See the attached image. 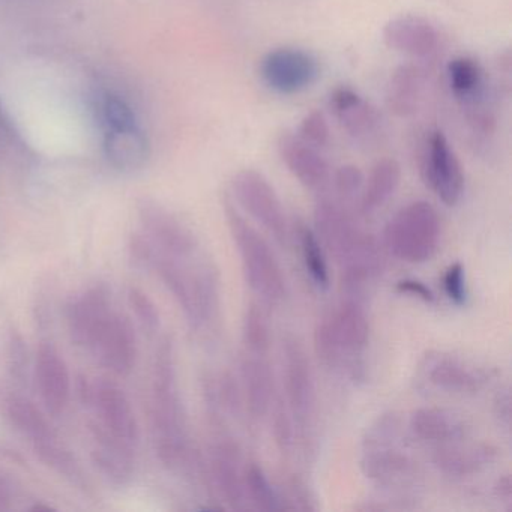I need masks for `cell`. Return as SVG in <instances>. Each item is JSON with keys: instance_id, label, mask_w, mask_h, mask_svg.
Segmentation results:
<instances>
[{"instance_id": "5", "label": "cell", "mask_w": 512, "mask_h": 512, "mask_svg": "<svg viewBox=\"0 0 512 512\" xmlns=\"http://www.w3.org/2000/svg\"><path fill=\"white\" fill-rule=\"evenodd\" d=\"M370 340V322L364 305L346 299L314 332V349L323 364L356 379L362 371L359 356Z\"/></svg>"}, {"instance_id": "15", "label": "cell", "mask_w": 512, "mask_h": 512, "mask_svg": "<svg viewBox=\"0 0 512 512\" xmlns=\"http://www.w3.org/2000/svg\"><path fill=\"white\" fill-rule=\"evenodd\" d=\"M98 364L116 376H125L136 364L137 340L127 317L113 311L89 343Z\"/></svg>"}, {"instance_id": "3", "label": "cell", "mask_w": 512, "mask_h": 512, "mask_svg": "<svg viewBox=\"0 0 512 512\" xmlns=\"http://www.w3.org/2000/svg\"><path fill=\"white\" fill-rule=\"evenodd\" d=\"M152 427L161 463L179 467L188 455L187 421L179 392L175 346L164 338L157 350L152 379Z\"/></svg>"}, {"instance_id": "37", "label": "cell", "mask_w": 512, "mask_h": 512, "mask_svg": "<svg viewBox=\"0 0 512 512\" xmlns=\"http://www.w3.org/2000/svg\"><path fill=\"white\" fill-rule=\"evenodd\" d=\"M272 428H274V439L281 451H289L293 443V422L287 406L283 400L277 398L272 404Z\"/></svg>"}, {"instance_id": "31", "label": "cell", "mask_w": 512, "mask_h": 512, "mask_svg": "<svg viewBox=\"0 0 512 512\" xmlns=\"http://www.w3.org/2000/svg\"><path fill=\"white\" fill-rule=\"evenodd\" d=\"M245 497L259 511H281L280 494L269 481L260 464L250 463L244 467Z\"/></svg>"}, {"instance_id": "40", "label": "cell", "mask_w": 512, "mask_h": 512, "mask_svg": "<svg viewBox=\"0 0 512 512\" xmlns=\"http://www.w3.org/2000/svg\"><path fill=\"white\" fill-rule=\"evenodd\" d=\"M443 289H445L446 296L452 304L458 305V307L466 304V269H464L463 263H452L446 269L445 275H443Z\"/></svg>"}, {"instance_id": "38", "label": "cell", "mask_w": 512, "mask_h": 512, "mask_svg": "<svg viewBox=\"0 0 512 512\" xmlns=\"http://www.w3.org/2000/svg\"><path fill=\"white\" fill-rule=\"evenodd\" d=\"M281 509H296V511H316L313 494L308 490L307 485L301 479L293 476L287 481L284 488V496L280 494Z\"/></svg>"}, {"instance_id": "25", "label": "cell", "mask_w": 512, "mask_h": 512, "mask_svg": "<svg viewBox=\"0 0 512 512\" xmlns=\"http://www.w3.org/2000/svg\"><path fill=\"white\" fill-rule=\"evenodd\" d=\"M410 430L419 440L430 443L461 442L467 436L466 421L443 407H422L410 416Z\"/></svg>"}, {"instance_id": "14", "label": "cell", "mask_w": 512, "mask_h": 512, "mask_svg": "<svg viewBox=\"0 0 512 512\" xmlns=\"http://www.w3.org/2000/svg\"><path fill=\"white\" fill-rule=\"evenodd\" d=\"M319 76L317 59L295 47L271 50L260 62V77L275 94H299L314 85Z\"/></svg>"}, {"instance_id": "4", "label": "cell", "mask_w": 512, "mask_h": 512, "mask_svg": "<svg viewBox=\"0 0 512 512\" xmlns=\"http://www.w3.org/2000/svg\"><path fill=\"white\" fill-rule=\"evenodd\" d=\"M400 418L395 413L379 416L362 442L361 470L365 478L394 494L401 508H409L410 488L418 484L415 461L403 449Z\"/></svg>"}, {"instance_id": "19", "label": "cell", "mask_w": 512, "mask_h": 512, "mask_svg": "<svg viewBox=\"0 0 512 512\" xmlns=\"http://www.w3.org/2000/svg\"><path fill=\"white\" fill-rule=\"evenodd\" d=\"M209 472L215 491L230 509H244L247 497L244 488V469L238 443L230 437H220L209 449Z\"/></svg>"}, {"instance_id": "29", "label": "cell", "mask_w": 512, "mask_h": 512, "mask_svg": "<svg viewBox=\"0 0 512 512\" xmlns=\"http://www.w3.org/2000/svg\"><path fill=\"white\" fill-rule=\"evenodd\" d=\"M401 181V167L394 158H382L374 164L361 191L362 214H373L394 196Z\"/></svg>"}, {"instance_id": "44", "label": "cell", "mask_w": 512, "mask_h": 512, "mask_svg": "<svg viewBox=\"0 0 512 512\" xmlns=\"http://www.w3.org/2000/svg\"><path fill=\"white\" fill-rule=\"evenodd\" d=\"M11 502H13V487L10 481L0 473V511L10 508Z\"/></svg>"}, {"instance_id": "35", "label": "cell", "mask_w": 512, "mask_h": 512, "mask_svg": "<svg viewBox=\"0 0 512 512\" xmlns=\"http://www.w3.org/2000/svg\"><path fill=\"white\" fill-rule=\"evenodd\" d=\"M128 301H130L131 308H133L143 328L149 332L158 331L161 323L160 311H158L155 302L149 298L148 293L140 289H131L128 293Z\"/></svg>"}, {"instance_id": "22", "label": "cell", "mask_w": 512, "mask_h": 512, "mask_svg": "<svg viewBox=\"0 0 512 512\" xmlns=\"http://www.w3.org/2000/svg\"><path fill=\"white\" fill-rule=\"evenodd\" d=\"M383 41L395 52L412 58H427L439 46V34L430 20L421 16L395 17L383 28Z\"/></svg>"}, {"instance_id": "16", "label": "cell", "mask_w": 512, "mask_h": 512, "mask_svg": "<svg viewBox=\"0 0 512 512\" xmlns=\"http://www.w3.org/2000/svg\"><path fill=\"white\" fill-rule=\"evenodd\" d=\"M446 74L452 95L467 110L470 122L488 133L494 121L485 109L488 86L481 65L475 59L460 56L449 62Z\"/></svg>"}, {"instance_id": "30", "label": "cell", "mask_w": 512, "mask_h": 512, "mask_svg": "<svg viewBox=\"0 0 512 512\" xmlns=\"http://www.w3.org/2000/svg\"><path fill=\"white\" fill-rule=\"evenodd\" d=\"M422 85H424V79H422L421 71L418 68L410 67V65L398 68L392 74L391 83H389V109L395 115L403 116V118L415 113L419 98H421Z\"/></svg>"}, {"instance_id": "41", "label": "cell", "mask_w": 512, "mask_h": 512, "mask_svg": "<svg viewBox=\"0 0 512 512\" xmlns=\"http://www.w3.org/2000/svg\"><path fill=\"white\" fill-rule=\"evenodd\" d=\"M511 403V392H509L508 388L500 391L496 400H494V416H496L500 427L505 428L506 431L511 430Z\"/></svg>"}, {"instance_id": "43", "label": "cell", "mask_w": 512, "mask_h": 512, "mask_svg": "<svg viewBox=\"0 0 512 512\" xmlns=\"http://www.w3.org/2000/svg\"><path fill=\"white\" fill-rule=\"evenodd\" d=\"M494 490H496L497 497L502 499L503 502L511 503L512 500V479L509 473L506 475L500 476L497 479L496 485H494Z\"/></svg>"}, {"instance_id": "6", "label": "cell", "mask_w": 512, "mask_h": 512, "mask_svg": "<svg viewBox=\"0 0 512 512\" xmlns=\"http://www.w3.org/2000/svg\"><path fill=\"white\" fill-rule=\"evenodd\" d=\"M224 214L241 259L245 281L263 301L277 304L286 296V278L274 251L266 239L242 217L229 197L224 202Z\"/></svg>"}, {"instance_id": "7", "label": "cell", "mask_w": 512, "mask_h": 512, "mask_svg": "<svg viewBox=\"0 0 512 512\" xmlns=\"http://www.w3.org/2000/svg\"><path fill=\"white\" fill-rule=\"evenodd\" d=\"M2 410L11 425L31 442L35 454L46 466L73 484L85 485L82 467L32 401L22 395L8 394L2 398Z\"/></svg>"}, {"instance_id": "39", "label": "cell", "mask_w": 512, "mask_h": 512, "mask_svg": "<svg viewBox=\"0 0 512 512\" xmlns=\"http://www.w3.org/2000/svg\"><path fill=\"white\" fill-rule=\"evenodd\" d=\"M364 175L361 170L352 164L340 167L337 172L332 175V182H334L335 193L338 194L341 200H350L358 196L364 187Z\"/></svg>"}, {"instance_id": "33", "label": "cell", "mask_w": 512, "mask_h": 512, "mask_svg": "<svg viewBox=\"0 0 512 512\" xmlns=\"http://www.w3.org/2000/svg\"><path fill=\"white\" fill-rule=\"evenodd\" d=\"M242 343L251 355H268L271 347V326L265 311L259 305H250L245 311L242 320Z\"/></svg>"}, {"instance_id": "9", "label": "cell", "mask_w": 512, "mask_h": 512, "mask_svg": "<svg viewBox=\"0 0 512 512\" xmlns=\"http://www.w3.org/2000/svg\"><path fill=\"white\" fill-rule=\"evenodd\" d=\"M236 203L248 212L278 244L284 245L289 236L286 212L268 179L253 169L241 170L232 179Z\"/></svg>"}, {"instance_id": "27", "label": "cell", "mask_w": 512, "mask_h": 512, "mask_svg": "<svg viewBox=\"0 0 512 512\" xmlns=\"http://www.w3.org/2000/svg\"><path fill=\"white\" fill-rule=\"evenodd\" d=\"M329 106L344 130L355 139L371 136L379 125L380 119L376 109L353 89H335Z\"/></svg>"}, {"instance_id": "11", "label": "cell", "mask_w": 512, "mask_h": 512, "mask_svg": "<svg viewBox=\"0 0 512 512\" xmlns=\"http://www.w3.org/2000/svg\"><path fill=\"white\" fill-rule=\"evenodd\" d=\"M283 370L287 409L299 427L305 428L316 410V383L307 350L292 334L283 338Z\"/></svg>"}, {"instance_id": "8", "label": "cell", "mask_w": 512, "mask_h": 512, "mask_svg": "<svg viewBox=\"0 0 512 512\" xmlns=\"http://www.w3.org/2000/svg\"><path fill=\"white\" fill-rule=\"evenodd\" d=\"M440 220L431 203L418 200L401 208L385 230L389 253L407 263H424L436 254Z\"/></svg>"}, {"instance_id": "36", "label": "cell", "mask_w": 512, "mask_h": 512, "mask_svg": "<svg viewBox=\"0 0 512 512\" xmlns=\"http://www.w3.org/2000/svg\"><path fill=\"white\" fill-rule=\"evenodd\" d=\"M299 137L310 145L316 148H325L329 143V125L326 122L325 116L320 112H311L302 119L301 125L298 130Z\"/></svg>"}, {"instance_id": "34", "label": "cell", "mask_w": 512, "mask_h": 512, "mask_svg": "<svg viewBox=\"0 0 512 512\" xmlns=\"http://www.w3.org/2000/svg\"><path fill=\"white\" fill-rule=\"evenodd\" d=\"M103 119L107 131L136 127V115L122 98L109 95L103 103Z\"/></svg>"}, {"instance_id": "2", "label": "cell", "mask_w": 512, "mask_h": 512, "mask_svg": "<svg viewBox=\"0 0 512 512\" xmlns=\"http://www.w3.org/2000/svg\"><path fill=\"white\" fill-rule=\"evenodd\" d=\"M316 236L341 269L347 296L362 301L368 286L382 272L376 239L359 229L343 203L322 197L314 208Z\"/></svg>"}, {"instance_id": "20", "label": "cell", "mask_w": 512, "mask_h": 512, "mask_svg": "<svg viewBox=\"0 0 512 512\" xmlns=\"http://www.w3.org/2000/svg\"><path fill=\"white\" fill-rule=\"evenodd\" d=\"M424 376L433 388L449 394H476L488 382L487 371L443 353L427 356Z\"/></svg>"}, {"instance_id": "10", "label": "cell", "mask_w": 512, "mask_h": 512, "mask_svg": "<svg viewBox=\"0 0 512 512\" xmlns=\"http://www.w3.org/2000/svg\"><path fill=\"white\" fill-rule=\"evenodd\" d=\"M86 403L94 410V427L107 436L136 448L139 442V427L136 415L124 389L109 380L88 383L82 392Z\"/></svg>"}, {"instance_id": "42", "label": "cell", "mask_w": 512, "mask_h": 512, "mask_svg": "<svg viewBox=\"0 0 512 512\" xmlns=\"http://www.w3.org/2000/svg\"><path fill=\"white\" fill-rule=\"evenodd\" d=\"M397 292L401 295H409L419 301L431 304L434 301V293L424 283L418 280H401L397 283Z\"/></svg>"}, {"instance_id": "18", "label": "cell", "mask_w": 512, "mask_h": 512, "mask_svg": "<svg viewBox=\"0 0 512 512\" xmlns=\"http://www.w3.org/2000/svg\"><path fill=\"white\" fill-rule=\"evenodd\" d=\"M35 382L47 413L53 416L64 413L71 395L70 371L61 352L49 341L38 347Z\"/></svg>"}, {"instance_id": "28", "label": "cell", "mask_w": 512, "mask_h": 512, "mask_svg": "<svg viewBox=\"0 0 512 512\" xmlns=\"http://www.w3.org/2000/svg\"><path fill=\"white\" fill-rule=\"evenodd\" d=\"M107 160L122 172L142 169L149 158V142L139 127L107 131L104 140Z\"/></svg>"}, {"instance_id": "26", "label": "cell", "mask_w": 512, "mask_h": 512, "mask_svg": "<svg viewBox=\"0 0 512 512\" xmlns=\"http://www.w3.org/2000/svg\"><path fill=\"white\" fill-rule=\"evenodd\" d=\"M92 458L95 466L112 484L124 485L133 478L134 449L91 424Z\"/></svg>"}, {"instance_id": "21", "label": "cell", "mask_w": 512, "mask_h": 512, "mask_svg": "<svg viewBox=\"0 0 512 512\" xmlns=\"http://www.w3.org/2000/svg\"><path fill=\"white\" fill-rule=\"evenodd\" d=\"M278 152L290 173L308 190H320L331 179V169L320 149L302 140L298 134H281Z\"/></svg>"}, {"instance_id": "23", "label": "cell", "mask_w": 512, "mask_h": 512, "mask_svg": "<svg viewBox=\"0 0 512 512\" xmlns=\"http://www.w3.org/2000/svg\"><path fill=\"white\" fill-rule=\"evenodd\" d=\"M244 404L253 418H263L275 401L274 373L266 356L247 353L241 364Z\"/></svg>"}, {"instance_id": "1", "label": "cell", "mask_w": 512, "mask_h": 512, "mask_svg": "<svg viewBox=\"0 0 512 512\" xmlns=\"http://www.w3.org/2000/svg\"><path fill=\"white\" fill-rule=\"evenodd\" d=\"M134 262L142 268L157 272L164 286L172 293L191 328H208L220 316V275L212 263L202 256L194 259H175L154 250L140 233L131 242Z\"/></svg>"}, {"instance_id": "32", "label": "cell", "mask_w": 512, "mask_h": 512, "mask_svg": "<svg viewBox=\"0 0 512 512\" xmlns=\"http://www.w3.org/2000/svg\"><path fill=\"white\" fill-rule=\"evenodd\" d=\"M299 244H301L302 262L308 277L317 289H328L331 283L328 262H326L325 248L320 244L316 233L308 227H302L299 233Z\"/></svg>"}, {"instance_id": "13", "label": "cell", "mask_w": 512, "mask_h": 512, "mask_svg": "<svg viewBox=\"0 0 512 512\" xmlns=\"http://www.w3.org/2000/svg\"><path fill=\"white\" fill-rule=\"evenodd\" d=\"M139 218L142 235L158 253L175 259L200 256V242L196 233L169 209L154 202H143L139 206Z\"/></svg>"}, {"instance_id": "24", "label": "cell", "mask_w": 512, "mask_h": 512, "mask_svg": "<svg viewBox=\"0 0 512 512\" xmlns=\"http://www.w3.org/2000/svg\"><path fill=\"white\" fill-rule=\"evenodd\" d=\"M496 457L497 449L488 443L461 445L460 442H454L437 449L434 464L440 472L451 478H466L487 469Z\"/></svg>"}, {"instance_id": "12", "label": "cell", "mask_w": 512, "mask_h": 512, "mask_svg": "<svg viewBox=\"0 0 512 512\" xmlns=\"http://www.w3.org/2000/svg\"><path fill=\"white\" fill-rule=\"evenodd\" d=\"M422 178L446 206L457 205L463 197V166L442 131H431L425 139Z\"/></svg>"}, {"instance_id": "17", "label": "cell", "mask_w": 512, "mask_h": 512, "mask_svg": "<svg viewBox=\"0 0 512 512\" xmlns=\"http://www.w3.org/2000/svg\"><path fill=\"white\" fill-rule=\"evenodd\" d=\"M112 313V290L106 284H94L83 290L71 299L67 307V325L71 340L77 346L88 347L98 329Z\"/></svg>"}]
</instances>
